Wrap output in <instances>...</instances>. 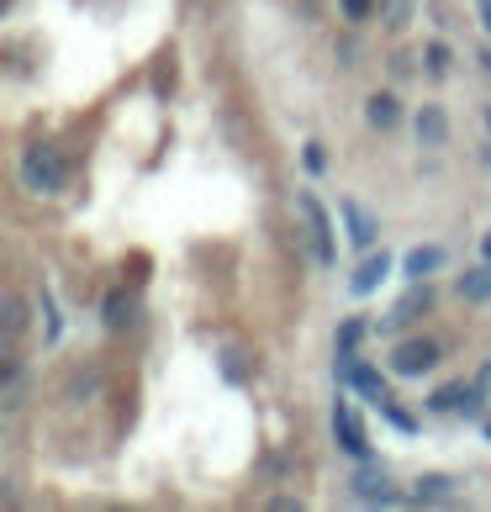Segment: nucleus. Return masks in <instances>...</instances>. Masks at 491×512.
Masks as SVG:
<instances>
[{
    "label": "nucleus",
    "instance_id": "0eeeda50",
    "mask_svg": "<svg viewBox=\"0 0 491 512\" xmlns=\"http://www.w3.org/2000/svg\"><path fill=\"white\" fill-rule=\"evenodd\" d=\"M386 275H391V259H386V254H370V259L360 264V270H354V280H349V291H354V296H370V291L381 286Z\"/></svg>",
    "mask_w": 491,
    "mask_h": 512
},
{
    "label": "nucleus",
    "instance_id": "a211bd4d",
    "mask_svg": "<svg viewBox=\"0 0 491 512\" xmlns=\"http://www.w3.org/2000/svg\"><path fill=\"white\" fill-rule=\"evenodd\" d=\"M407 11H412V0H386L381 22H386V27H407Z\"/></svg>",
    "mask_w": 491,
    "mask_h": 512
},
{
    "label": "nucleus",
    "instance_id": "39448f33",
    "mask_svg": "<svg viewBox=\"0 0 491 512\" xmlns=\"http://www.w3.org/2000/svg\"><path fill=\"white\" fill-rule=\"evenodd\" d=\"M354 497L360 502H381V507H391L396 502V491H391V481H386V470H375V465H365V470H354Z\"/></svg>",
    "mask_w": 491,
    "mask_h": 512
},
{
    "label": "nucleus",
    "instance_id": "4468645a",
    "mask_svg": "<svg viewBox=\"0 0 491 512\" xmlns=\"http://www.w3.org/2000/svg\"><path fill=\"white\" fill-rule=\"evenodd\" d=\"M132 312H138V307H132V296H127V291H111V296H106V307H101V317H106V328H111V333H122L127 322H132Z\"/></svg>",
    "mask_w": 491,
    "mask_h": 512
},
{
    "label": "nucleus",
    "instance_id": "ddd939ff",
    "mask_svg": "<svg viewBox=\"0 0 491 512\" xmlns=\"http://www.w3.org/2000/svg\"><path fill=\"white\" fill-rule=\"evenodd\" d=\"M460 296L465 301H491V264H470L460 275Z\"/></svg>",
    "mask_w": 491,
    "mask_h": 512
},
{
    "label": "nucleus",
    "instance_id": "1a4fd4ad",
    "mask_svg": "<svg viewBox=\"0 0 491 512\" xmlns=\"http://www.w3.org/2000/svg\"><path fill=\"white\" fill-rule=\"evenodd\" d=\"M349 386L360 391L365 402H375V407L386 402V381H381V370H375V365H365V359H360V365H354V375H349Z\"/></svg>",
    "mask_w": 491,
    "mask_h": 512
},
{
    "label": "nucleus",
    "instance_id": "dca6fc26",
    "mask_svg": "<svg viewBox=\"0 0 491 512\" xmlns=\"http://www.w3.org/2000/svg\"><path fill=\"white\" fill-rule=\"evenodd\" d=\"M449 497H455V481L449 476H423L418 491H412V502H449Z\"/></svg>",
    "mask_w": 491,
    "mask_h": 512
},
{
    "label": "nucleus",
    "instance_id": "b1692460",
    "mask_svg": "<svg viewBox=\"0 0 491 512\" xmlns=\"http://www.w3.org/2000/svg\"><path fill=\"white\" fill-rule=\"evenodd\" d=\"M476 11H481V27H486V37H491V0H476Z\"/></svg>",
    "mask_w": 491,
    "mask_h": 512
},
{
    "label": "nucleus",
    "instance_id": "7ed1b4c3",
    "mask_svg": "<svg viewBox=\"0 0 491 512\" xmlns=\"http://www.w3.org/2000/svg\"><path fill=\"white\" fill-rule=\"evenodd\" d=\"M333 433H338V449L354 454V460H365V454H370V433H365L360 412H354L349 402H338V407H333Z\"/></svg>",
    "mask_w": 491,
    "mask_h": 512
},
{
    "label": "nucleus",
    "instance_id": "f8f14e48",
    "mask_svg": "<svg viewBox=\"0 0 491 512\" xmlns=\"http://www.w3.org/2000/svg\"><path fill=\"white\" fill-rule=\"evenodd\" d=\"M476 391H481V386H465V381H455V386H439V391L428 396V407H433V412H460V407H465Z\"/></svg>",
    "mask_w": 491,
    "mask_h": 512
},
{
    "label": "nucleus",
    "instance_id": "6e6552de",
    "mask_svg": "<svg viewBox=\"0 0 491 512\" xmlns=\"http://www.w3.org/2000/svg\"><path fill=\"white\" fill-rule=\"evenodd\" d=\"M428 301H433V296H428V286L418 280V286H412V291H407L402 301H396V312H391V317L381 322V328H402V322H412L418 312H428Z\"/></svg>",
    "mask_w": 491,
    "mask_h": 512
},
{
    "label": "nucleus",
    "instance_id": "5701e85b",
    "mask_svg": "<svg viewBox=\"0 0 491 512\" xmlns=\"http://www.w3.org/2000/svg\"><path fill=\"white\" fill-rule=\"evenodd\" d=\"M344 16H349V22H365V16H370V0H344Z\"/></svg>",
    "mask_w": 491,
    "mask_h": 512
},
{
    "label": "nucleus",
    "instance_id": "9b49d317",
    "mask_svg": "<svg viewBox=\"0 0 491 512\" xmlns=\"http://www.w3.org/2000/svg\"><path fill=\"white\" fill-rule=\"evenodd\" d=\"M402 270H407V280H428L433 270H444V249H412L407 259H402Z\"/></svg>",
    "mask_w": 491,
    "mask_h": 512
},
{
    "label": "nucleus",
    "instance_id": "f257e3e1",
    "mask_svg": "<svg viewBox=\"0 0 491 512\" xmlns=\"http://www.w3.org/2000/svg\"><path fill=\"white\" fill-rule=\"evenodd\" d=\"M16 175H22V185H27L32 196H53V191H64L69 164H64V154H59L53 143H32V148H22Z\"/></svg>",
    "mask_w": 491,
    "mask_h": 512
},
{
    "label": "nucleus",
    "instance_id": "423d86ee",
    "mask_svg": "<svg viewBox=\"0 0 491 512\" xmlns=\"http://www.w3.org/2000/svg\"><path fill=\"white\" fill-rule=\"evenodd\" d=\"M338 212H344V222H349V243H354V249H370V243L381 238V222H375L360 201H344Z\"/></svg>",
    "mask_w": 491,
    "mask_h": 512
},
{
    "label": "nucleus",
    "instance_id": "aec40b11",
    "mask_svg": "<svg viewBox=\"0 0 491 512\" xmlns=\"http://www.w3.org/2000/svg\"><path fill=\"white\" fill-rule=\"evenodd\" d=\"M423 59H428V74H449V48L444 43H428Z\"/></svg>",
    "mask_w": 491,
    "mask_h": 512
},
{
    "label": "nucleus",
    "instance_id": "20e7f679",
    "mask_svg": "<svg viewBox=\"0 0 491 512\" xmlns=\"http://www.w3.org/2000/svg\"><path fill=\"white\" fill-rule=\"evenodd\" d=\"M433 365H439V344H433V338H407V344L391 349V370L396 375H423Z\"/></svg>",
    "mask_w": 491,
    "mask_h": 512
},
{
    "label": "nucleus",
    "instance_id": "9d476101",
    "mask_svg": "<svg viewBox=\"0 0 491 512\" xmlns=\"http://www.w3.org/2000/svg\"><path fill=\"white\" fill-rule=\"evenodd\" d=\"M444 138H449V117H444L439 106H423V111H418V143L439 148Z\"/></svg>",
    "mask_w": 491,
    "mask_h": 512
},
{
    "label": "nucleus",
    "instance_id": "412c9836",
    "mask_svg": "<svg viewBox=\"0 0 491 512\" xmlns=\"http://www.w3.org/2000/svg\"><path fill=\"white\" fill-rule=\"evenodd\" d=\"M381 412H386V417H391V423H396V428H402V433H412V417H407L402 407H396V402H391V396H386V402H381Z\"/></svg>",
    "mask_w": 491,
    "mask_h": 512
},
{
    "label": "nucleus",
    "instance_id": "f03ea898",
    "mask_svg": "<svg viewBox=\"0 0 491 512\" xmlns=\"http://www.w3.org/2000/svg\"><path fill=\"white\" fill-rule=\"evenodd\" d=\"M296 206H301V217H307V233H312V254H317V264H333L338 249H333V222H328V212H323V201H317L312 191H301Z\"/></svg>",
    "mask_w": 491,
    "mask_h": 512
},
{
    "label": "nucleus",
    "instance_id": "2eb2a0df",
    "mask_svg": "<svg viewBox=\"0 0 491 512\" xmlns=\"http://www.w3.org/2000/svg\"><path fill=\"white\" fill-rule=\"evenodd\" d=\"M396 117H402V101L396 96H370L365 101V122L370 127H396Z\"/></svg>",
    "mask_w": 491,
    "mask_h": 512
},
{
    "label": "nucleus",
    "instance_id": "393cba45",
    "mask_svg": "<svg viewBox=\"0 0 491 512\" xmlns=\"http://www.w3.org/2000/svg\"><path fill=\"white\" fill-rule=\"evenodd\" d=\"M481 254H486V264H491V233L481 238Z\"/></svg>",
    "mask_w": 491,
    "mask_h": 512
},
{
    "label": "nucleus",
    "instance_id": "6ab92c4d",
    "mask_svg": "<svg viewBox=\"0 0 491 512\" xmlns=\"http://www.w3.org/2000/svg\"><path fill=\"white\" fill-rule=\"evenodd\" d=\"M360 338H365V322H360V317H349L344 328H338V349H354Z\"/></svg>",
    "mask_w": 491,
    "mask_h": 512
},
{
    "label": "nucleus",
    "instance_id": "a878e982",
    "mask_svg": "<svg viewBox=\"0 0 491 512\" xmlns=\"http://www.w3.org/2000/svg\"><path fill=\"white\" fill-rule=\"evenodd\" d=\"M486 439H491V423H486Z\"/></svg>",
    "mask_w": 491,
    "mask_h": 512
},
{
    "label": "nucleus",
    "instance_id": "4be33fe9",
    "mask_svg": "<svg viewBox=\"0 0 491 512\" xmlns=\"http://www.w3.org/2000/svg\"><path fill=\"white\" fill-rule=\"evenodd\" d=\"M307 169L317 175V169H328V154H323V143H307Z\"/></svg>",
    "mask_w": 491,
    "mask_h": 512
},
{
    "label": "nucleus",
    "instance_id": "f3484780",
    "mask_svg": "<svg viewBox=\"0 0 491 512\" xmlns=\"http://www.w3.org/2000/svg\"><path fill=\"white\" fill-rule=\"evenodd\" d=\"M0 317H6V322H0V328H6V344H11V338H22V328H27V307H22V301L6 296V301H0Z\"/></svg>",
    "mask_w": 491,
    "mask_h": 512
}]
</instances>
